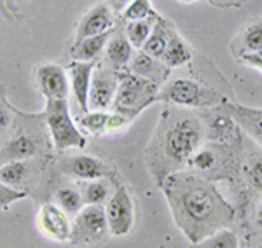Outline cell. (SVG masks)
Returning <instances> with one entry per match:
<instances>
[{
    "mask_svg": "<svg viewBox=\"0 0 262 248\" xmlns=\"http://www.w3.org/2000/svg\"><path fill=\"white\" fill-rule=\"evenodd\" d=\"M247 178L253 189L262 192V157H255L247 168Z\"/></svg>",
    "mask_w": 262,
    "mask_h": 248,
    "instance_id": "cell-31",
    "label": "cell"
},
{
    "mask_svg": "<svg viewBox=\"0 0 262 248\" xmlns=\"http://www.w3.org/2000/svg\"><path fill=\"white\" fill-rule=\"evenodd\" d=\"M131 2H133V0H105L107 7L114 12V16H121Z\"/></svg>",
    "mask_w": 262,
    "mask_h": 248,
    "instance_id": "cell-35",
    "label": "cell"
},
{
    "mask_svg": "<svg viewBox=\"0 0 262 248\" xmlns=\"http://www.w3.org/2000/svg\"><path fill=\"white\" fill-rule=\"evenodd\" d=\"M245 65H250L253 69L260 70L262 72V51H257V53H248V54H242L239 56Z\"/></svg>",
    "mask_w": 262,
    "mask_h": 248,
    "instance_id": "cell-34",
    "label": "cell"
},
{
    "mask_svg": "<svg viewBox=\"0 0 262 248\" xmlns=\"http://www.w3.org/2000/svg\"><path fill=\"white\" fill-rule=\"evenodd\" d=\"M179 2H187L189 4V2H196V0H179Z\"/></svg>",
    "mask_w": 262,
    "mask_h": 248,
    "instance_id": "cell-37",
    "label": "cell"
},
{
    "mask_svg": "<svg viewBox=\"0 0 262 248\" xmlns=\"http://www.w3.org/2000/svg\"><path fill=\"white\" fill-rule=\"evenodd\" d=\"M217 154L213 152V150L210 149H198L196 152L191 155V159H189V165L194 166L196 170L200 171H210L213 170L215 166H217Z\"/></svg>",
    "mask_w": 262,
    "mask_h": 248,
    "instance_id": "cell-29",
    "label": "cell"
},
{
    "mask_svg": "<svg viewBox=\"0 0 262 248\" xmlns=\"http://www.w3.org/2000/svg\"><path fill=\"white\" fill-rule=\"evenodd\" d=\"M37 224L42 233L46 234L49 239L58 243L70 241L72 236V222L69 218V213H65L63 210L54 203H46L42 205L37 215Z\"/></svg>",
    "mask_w": 262,
    "mask_h": 248,
    "instance_id": "cell-9",
    "label": "cell"
},
{
    "mask_svg": "<svg viewBox=\"0 0 262 248\" xmlns=\"http://www.w3.org/2000/svg\"><path fill=\"white\" fill-rule=\"evenodd\" d=\"M28 171H30V165L27 161H11L0 166V182L6 186L18 189L21 184L27 180Z\"/></svg>",
    "mask_w": 262,
    "mask_h": 248,
    "instance_id": "cell-25",
    "label": "cell"
},
{
    "mask_svg": "<svg viewBox=\"0 0 262 248\" xmlns=\"http://www.w3.org/2000/svg\"><path fill=\"white\" fill-rule=\"evenodd\" d=\"M222 108L234 123H238L248 134L262 145V108L243 107L238 103L224 102Z\"/></svg>",
    "mask_w": 262,
    "mask_h": 248,
    "instance_id": "cell-15",
    "label": "cell"
},
{
    "mask_svg": "<svg viewBox=\"0 0 262 248\" xmlns=\"http://www.w3.org/2000/svg\"><path fill=\"white\" fill-rule=\"evenodd\" d=\"M60 168L63 173H67L72 178L77 180H100L108 173L107 165L101 163L98 157L86 154H75V155H67L61 159Z\"/></svg>",
    "mask_w": 262,
    "mask_h": 248,
    "instance_id": "cell-12",
    "label": "cell"
},
{
    "mask_svg": "<svg viewBox=\"0 0 262 248\" xmlns=\"http://www.w3.org/2000/svg\"><path fill=\"white\" fill-rule=\"evenodd\" d=\"M238 56L262 51V21L248 25L238 37Z\"/></svg>",
    "mask_w": 262,
    "mask_h": 248,
    "instance_id": "cell-21",
    "label": "cell"
},
{
    "mask_svg": "<svg viewBox=\"0 0 262 248\" xmlns=\"http://www.w3.org/2000/svg\"><path fill=\"white\" fill-rule=\"evenodd\" d=\"M192 60V53L189 49V46L185 44L184 39L177 33V30L173 28L170 30V40H168L166 51L163 54V63L168 69H177V66L187 65Z\"/></svg>",
    "mask_w": 262,
    "mask_h": 248,
    "instance_id": "cell-20",
    "label": "cell"
},
{
    "mask_svg": "<svg viewBox=\"0 0 262 248\" xmlns=\"http://www.w3.org/2000/svg\"><path fill=\"white\" fill-rule=\"evenodd\" d=\"M191 248H239V241L236 234L229 229H219L201 241L192 243Z\"/></svg>",
    "mask_w": 262,
    "mask_h": 248,
    "instance_id": "cell-26",
    "label": "cell"
},
{
    "mask_svg": "<svg viewBox=\"0 0 262 248\" xmlns=\"http://www.w3.org/2000/svg\"><path fill=\"white\" fill-rule=\"evenodd\" d=\"M158 16L159 14L152 7L150 0H133L121 14V19L124 23H128V21H138V19H154Z\"/></svg>",
    "mask_w": 262,
    "mask_h": 248,
    "instance_id": "cell-27",
    "label": "cell"
},
{
    "mask_svg": "<svg viewBox=\"0 0 262 248\" xmlns=\"http://www.w3.org/2000/svg\"><path fill=\"white\" fill-rule=\"evenodd\" d=\"M156 100L189 108H205L222 105L226 100L219 91L191 79H175L168 82L156 96Z\"/></svg>",
    "mask_w": 262,
    "mask_h": 248,
    "instance_id": "cell-5",
    "label": "cell"
},
{
    "mask_svg": "<svg viewBox=\"0 0 262 248\" xmlns=\"http://www.w3.org/2000/svg\"><path fill=\"white\" fill-rule=\"evenodd\" d=\"M0 89H2V87H0ZM11 121H12L11 107L7 105L6 98H4V95L0 93V133H4L7 128H9Z\"/></svg>",
    "mask_w": 262,
    "mask_h": 248,
    "instance_id": "cell-33",
    "label": "cell"
},
{
    "mask_svg": "<svg viewBox=\"0 0 262 248\" xmlns=\"http://www.w3.org/2000/svg\"><path fill=\"white\" fill-rule=\"evenodd\" d=\"M257 228H259V233H260V238H262V205L257 210Z\"/></svg>",
    "mask_w": 262,
    "mask_h": 248,
    "instance_id": "cell-36",
    "label": "cell"
},
{
    "mask_svg": "<svg viewBox=\"0 0 262 248\" xmlns=\"http://www.w3.org/2000/svg\"><path fill=\"white\" fill-rule=\"evenodd\" d=\"M35 79L46 100H67L70 91V81L63 66L56 63H44L37 66Z\"/></svg>",
    "mask_w": 262,
    "mask_h": 248,
    "instance_id": "cell-10",
    "label": "cell"
},
{
    "mask_svg": "<svg viewBox=\"0 0 262 248\" xmlns=\"http://www.w3.org/2000/svg\"><path fill=\"white\" fill-rule=\"evenodd\" d=\"M111 234L105 208L96 205H86L72 220L70 243L74 245H93L100 243Z\"/></svg>",
    "mask_w": 262,
    "mask_h": 248,
    "instance_id": "cell-6",
    "label": "cell"
},
{
    "mask_svg": "<svg viewBox=\"0 0 262 248\" xmlns=\"http://www.w3.org/2000/svg\"><path fill=\"white\" fill-rule=\"evenodd\" d=\"M116 27V18H114V12L108 9L107 4H98V6L91 7L90 11L84 14L75 32V42H81L88 37L101 35L105 32H111Z\"/></svg>",
    "mask_w": 262,
    "mask_h": 248,
    "instance_id": "cell-14",
    "label": "cell"
},
{
    "mask_svg": "<svg viewBox=\"0 0 262 248\" xmlns=\"http://www.w3.org/2000/svg\"><path fill=\"white\" fill-rule=\"evenodd\" d=\"M44 117L51 142L56 150L61 152V150L86 147V137L79 131V128L72 121L67 100H46Z\"/></svg>",
    "mask_w": 262,
    "mask_h": 248,
    "instance_id": "cell-4",
    "label": "cell"
},
{
    "mask_svg": "<svg viewBox=\"0 0 262 248\" xmlns=\"http://www.w3.org/2000/svg\"><path fill=\"white\" fill-rule=\"evenodd\" d=\"M205 128L196 116L189 112H170L156 131L147 154L150 155L149 168L163 182L168 173L177 170L184 163H189L191 155L200 149Z\"/></svg>",
    "mask_w": 262,
    "mask_h": 248,
    "instance_id": "cell-2",
    "label": "cell"
},
{
    "mask_svg": "<svg viewBox=\"0 0 262 248\" xmlns=\"http://www.w3.org/2000/svg\"><path fill=\"white\" fill-rule=\"evenodd\" d=\"M128 72L138 75V77H142V79H147V81H150V82H156L158 86H161L164 82V79H166L168 72H170V69L164 65L163 60L152 58L149 54L140 51L138 54H135L133 60L129 61Z\"/></svg>",
    "mask_w": 262,
    "mask_h": 248,
    "instance_id": "cell-16",
    "label": "cell"
},
{
    "mask_svg": "<svg viewBox=\"0 0 262 248\" xmlns=\"http://www.w3.org/2000/svg\"><path fill=\"white\" fill-rule=\"evenodd\" d=\"M119 84L117 93L114 98L112 112H121L133 119L143 107L156 102V96L159 93V86L147 79H142L131 72H119Z\"/></svg>",
    "mask_w": 262,
    "mask_h": 248,
    "instance_id": "cell-3",
    "label": "cell"
},
{
    "mask_svg": "<svg viewBox=\"0 0 262 248\" xmlns=\"http://www.w3.org/2000/svg\"><path fill=\"white\" fill-rule=\"evenodd\" d=\"M35 152H37L35 140L27 137V134H19V137H14L0 149V163L6 165V163L11 161H25V159L32 157Z\"/></svg>",
    "mask_w": 262,
    "mask_h": 248,
    "instance_id": "cell-18",
    "label": "cell"
},
{
    "mask_svg": "<svg viewBox=\"0 0 262 248\" xmlns=\"http://www.w3.org/2000/svg\"><path fill=\"white\" fill-rule=\"evenodd\" d=\"M170 30H171V25L168 23L163 16H159V18L154 21V27H152L149 39H147V42L143 44V48L140 51L149 54L152 58L163 60V54L166 51L168 40H170Z\"/></svg>",
    "mask_w": 262,
    "mask_h": 248,
    "instance_id": "cell-17",
    "label": "cell"
},
{
    "mask_svg": "<svg viewBox=\"0 0 262 248\" xmlns=\"http://www.w3.org/2000/svg\"><path fill=\"white\" fill-rule=\"evenodd\" d=\"M159 18V16H158ZM138 19V21H128L124 25V33L128 37L129 44L133 46L135 49H142L143 44L149 39L152 27H154V21L158 19Z\"/></svg>",
    "mask_w": 262,
    "mask_h": 248,
    "instance_id": "cell-24",
    "label": "cell"
},
{
    "mask_svg": "<svg viewBox=\"0 0 262 248\" xmlns=\"http://www.w3.org/2000/svg\"><path fill=\"white\" fill-rule=\"evenodd\" d=\"M133 49L135 48L129 44L124 28L114 27L112 35L103 51V65L114 70V72H122L129 65V61L133 60Z\"/></svg>",
    "mask_w": 262,
    "mask_h": 248,
    "instance_id": "cell-13",
    "label": "cell"
},
{
    "mask_svg": "<svg viewBox=\"0 0 262 248\" xmlns=\"http://www.w3.org/2000/svg\"><path fill=\"white\" fill-rule=\"evenodd\" d=\"M0 166H2V163H0Z\"/></svg>",
    "mask_w": 262,
    "mask_h": 248,
    "instance_id": "cell-38",
    "label": "cell"
},
{
    "mask_svg": "<svg viewBox=\"0 0 262 248\" xmlns=\"http://www.w3.org/2000/svg\"><path fill=\"white\" fill-rule=\"evenodd\" d=\"M108 114H111V112H105V110L84 112V114L79 117V124H81L86 131H90L93 134H101L107 129Z\"/></svg>",
    "mask_w": 262,
    "mask_h": 248,
    "instance_id": "cell-28",
    "label": "cell"
},
{
    "mask_svg": "<svg viewBox=\"0 0 262 248\" xmlns=\"http://www.w3.org/2000/svg\"><path fill=\"white\" fill-rule=\"evenodd\" d=\"M119 72L107 69V66L96 65L91 79V89H90V108L93 110H105L112 108L114 98L117 93V84H119Z\"/></svg>",
    "mask_w": 262,
    "mask_h": 248,
    "instance_id": "cell-8",
    "label": "cell"
},
{
    "mask_svg": "<svg viewBox=\"0 0 262 248\" xmlns=\"http://www.w3.org/2000/svg\"><path fill=\"white\" fill-rule=\"evenodd\" d=\"M131 123V119L128 116L121 114V112H111L108 114V121H107V133H117V131H122Z\"/></svg>",
    "mask_w": 262,
    "mask_h": 248,
    "instance_id": "cell-32",
    "label": "cell"
},
{
    "mask_svg": "<svg viewBox=\"0 0 262 248\" xmlns=\"http://www.w3.org/2000/svg\"><path fill=\"white\" fill-rule=\"evenodd\" d=\"M84 203L86 205H96V207H105V203L111 197V189H108V184L103 182V180H88V182H82L81 187Z\"/></svg>",
    "mask_w": 262,
    "mask_h": 248,
    "instance_id": "cell-23",
    "label": "cell"
},
{
    "mask_svg": "<svg viewBox=\"0 0 262 248\" xmlns=\"http://www.w3.org/2000/svg\"><path fill=\"white\" fill-rule=\"evenodd\" d=\"M96 61H72L67 69L69 72V81L72 93H74L75 103L81 108V114L90 112V89H91V79L95 72Z\"/></svg>",
    "mask_w": 262,
    "mask_h": 248,
    "instance_id": "cell-11",
    "label": "cell"
},
{
    "mask_svg": "<svg viewBox=\"0 0 262 248\" xmlns=\"http://www.w3.org/2000/svg\"><path fill=\"white\" fill-rule=\"evenodd\" d=\"M112 30L101 33V35L88 37V39H84L81 42H75L74 49H72V58H74V61H96L98 60L100 54L105 51V46H107L108 39H111Z\"/></svg>",
    "mask_w": 262,
    "mask_h": 248,
    "instance_id": "cell-19",
    "label": "cell"
},
{
    "mask_svg": "<svg viewBox=\"0 0 262 248\" xmlns=\"http://www.w3.org/2000/svg\"><path fill=\"white\" fill-rule=\"evenodd\" d=\"M103 208L108 222V231H111L112 236L129 234L135 224V205L128 189L122 184H117Z\"/></svg>",
    "mask_w": 262,
    "mask_h": 248,
    "instance_id": "cell-7",
    "label": "cell"
},
{
    "mask_svg": "<svg viewBox=\"0 0 262 248\" xmlns=\"http://www.w3.org/2000/svg\"><path fill=\"white\" fill-rule=\"evenodd\" d=\"M177 228L191 243L229 226L234 210L212 184L191 173L168 175L163 182Z\"/></svg>",
    "mask_w": 262,
    "mask_h": 248,
    "instance_id": "cell-1",
    "label": "cell"
},
{
    "mask_svg": "<svg viewBox=\"0 0 262 248\" xmlns=\"http://www.w3.org/2000/svg\"><path fill=\"white\" fill-rule=\"evenodd\" d=\"M27 192L21 191V189H14L6 186L4 182H0V210H7L12 203L19 199H25Z\"/></svg>",
    "mask_w": 262,
    "mask_h": 248,
    "instance_id": "cell-30",
    "label": "cell"
},
{
    "mask_svg": "<svg viewBox=\"0 0 262 248\" xmlns=\"http://www.w3.org/2000/svg\"><path fill=\"white\" fill-rule=\"evenodd\" d=\"M56 205L65 213H69V215H77V213L86 207L82 192L79 191V189L70 187V186L60 187L56 191Z\"/></svg>",
    "mask_w": 262,
    "mask_h": 248,
    "instance_id": "cell-22",
    "label": "cell"
}]
</instances>
